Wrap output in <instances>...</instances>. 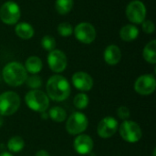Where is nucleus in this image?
Instances as JSON below:
<instances>
[{"mask_svg": "<svg viewBox=\"0 0 156 156\" xmlns=\"http://www.w3.org/2000/svg\"><path fill=\"white\" fill-rule=\"evenodd\" d=\"M119 131L122 138L130 144L138 143L143 136V132L140 125L137 122L129 120L123 121L119 127Z\"/></svg>", "mask_w": 156, "mask_h": 156, "instance_id": "423d86ee", "label": "nucleus"}, {"mask_svg": "<svg viewBox=\"0 0 156 156\" xmlns=\"http://www.w3.org/2000/svg\"><path fill=\"white\" fill-rule=\"evenodd\" d=\"M142 27H143V30L147 34H152L155 30L154 23L152 20H144L142 23Z\"/></svg>", "mask_w": 156, "mask_h": 156, "instance_id": "cd10ccee", "label": "nucleus"}, {"mask_svg": "<svg viewBox=\"0 0 156 156\" xmlns=\"http://www.w3.org/2000/svg\"><path fill=\"white\" fill-rule=\"evenodd\" d=\"M26 83L31 90H38L42 86V80L37 74H32L29 77L27 76Z\"/></svg>", "mask_w": 156, "mask_h": 156, "instance_id": "b1692460", "label": "nucleus"}, {"mask_svg": "<svg viewBox=\"0 0 156 156\" xmlns=\"http://www.w3.org/2000/svg\"><path fill=\"white\" fill-rule=\"evenodd\" d=\"M4 81L11 87H18L26 82L27 72L20 62L12 61L7 63L2 71Z\"/></svg>", "mask_w": 156, "mask_h": 156, "instance_id": "f03ea898", "label": "nucleus"}, {"mask_svg": "<svg viewBox=\"0 0 156 156\" xmlns=\"http://www.w3.org/2000/svg\"><path fill=\"white\" fill-rule=\"evenodd\" d=\"M21 16L19 5L13 1L4 3L0 7V19L6 25H16Z\"/></svg>", "mask_w": 156, "mask_h": 156, "instance_id": "0eeeda50", "label": "nucleus"}, {"mask_svg": "<svg viewBox=\"0 0 156 156\" xmlns=\"http://www.w3.org/2000/svg\"><path fill=\"white\" fill-rule=\"evenodd\" d=\"M139 36V29L136 26L129 24L123 26L120 30V37L126 42H132L135 40Z\"/></svg>", "mask_w": 156, "mask_h": 156, "instance_id": "dca6fc26", "label": "nucleus"}, {"mask_svg": "<svg viewBox=\"0 0 156 156\" xmlns=\"http://www.w3.org/2000/svg\"><path fill=\"white\" fill-rule=\"evenodd\" d=\"M71 80L73 86L82 92L90 91L93 87V79L90 74L84 71H78L74 73Z\"/></svg>", "mask_w": 156, "mask_h": 156, "instance_id": "ddd939ff", "label": "nucleus"}, {"mask_svg": "<svg viewBox=\"0 0 156 156\" xmlns=\"http://www.w3.org/2000/svg\"><path fill=\"white\" fill-rule=\"evenodd\" d=\"M89 102H90L89 96L84 92H80L77 94L73 99V104L79 110L86 109L89 105Z\"/></svg>", "mask_w": 156, "mask_h": 156, "instance_id": "5701e85b", "label": "nucleus"}, {"mask_svg": "<svg viewBox=\"0 0 156 156\" xmlns=\"http://www.w3.org/2000/svg\"><path fill=\"white\" fill-rule=\"evenodd\" d=\"M103 58L108 65H117L122 58V51L120 48L116 45H109L103 52Z\"/></svg>", "mask_w": 156, "mask_h": 156, "instance_id": "2eb2a0df", "label": "nucleus"}, {"mask_svg": "<svg viewBox=\"0 0 156 156\" xmlns=\"http://www.w3.org/2000/svg\"><path fill=\"white\" fill-rule=\"evenodd\" d=\"M89 125V120L87 116L80 112H73L66 122V131L71 135H79L83 133Z\"/></svg>", "mask_w": 156, "mask_h": 156, "instance_id": "39448f33", "label": "nucleus"}, {"mask_svg": "<svg viewBox=\"0 0 156 156\" xmlns=\"http://www.w3.org/2000/svg\"><path fill=\"white\" fill-rule=\"evenodd\" d=\"M156 88L155 77L153 74H144L140 76L135 83L134 90L140 95H150L154 92Z\"/></svg>", "mask_w": 156, "mask_h": 156, "instance_id": "9b49d317", "label": "nucleus"}, {"mask_svg": "<svg viewBox=\"0 0 156 156\" xmlns=\"http://www.w3.org/2000/svg\"><path fill=\"white\" fill-rule=\"evenodd\" d=\"M35 156H49V154L46 150H39L36 153Z\"/></svg>", "mask_w": 156, "mask_h": 156, "instance_id": "c85d7f7f", "label": "nucleus"}, {"mask_svg": "<svg viewBox=\"0 0 156 156\" xmlns=\"http://www.w3.org/2000/svg\"><path fill=\"white\" fill-rule=\"evenodd\" d=\"M0 156H13L10 153H8V152H3V153H1L0 154Z\"/></svg>", "mask_w": 156, "mask_h": 156, "instance_id": "c756f323", "label": "nucleus"}, {"mask_svg": "<svg viewBox=\"0 0 156 156\" xmlns=\"http://www.w3.org/2000/svg\"><path fill=\"white\" fill-rule=\"evenodd\" d=\"M75 37L83 44H90L96 39L97 32L95 27L88 22H81L73 28Z\"/></svg>", "mask_w": 156, "mask_h": 156, "instance_id": "1a4fd4ad", "label": "nucleus"}, {"mask_svg": "<svg viewBox=\"0 0 156 156\" xmlns=\"http://www.w3.org/2000/svg\"><path fill=\"white\" fill-rule=\"evenodd\" d=\"M25 101L27 107L37 112H44L49 106V98L39 90H31L25 96Z\"/></svg>", "mask_w": 156, "mask_h": 156, "instance_id": "7ed1b4c3", "label": "nucleus"}, {"mask_svg": "<svg viewBox=\"0 0 156 156\" xmlns=\"http://www.w3.org/2000/svg\"><path fill=\"white\" fill-rule=\"evenodd\" d=\"M25 147V141L20 136H13L7 142V149L11 153H19Z\"/></svg>", "mask_w": 156, "mask_h": 156, "instance_id": "aec40b11", "label": "nucleus"}, {"mask_svg": "<svg viewBox=\"0 0 156 156\" xmlns=\"http://www.w3.org/2000/svg\"><path fill=\"white\" fill-rule=\"evenodd\" d=\"M117 115L121 120L126 121L130 118L131 112H130V110L126 106H121L117 109Z\"/></svg>", "mask_w": 156, "mask_h": 156, "instance_id": "bb28decb", "label": "nucleus"}, {"mask_svg": "<svg viewBox=\"0 0 156 156\" xmlns=\"http://www.w3.org/2000/svg\"><path fill=\"white\" fill-rule=\"evenodd\" d=\"M119 129L118 121L111 116H107L101 120L97 126V133L103 139L112 137Z\"/></svg>", "mask_w": 156, "mask_h": 156, "instance_id": "f8f14e48", "label": "nucleus"}, {"mask_svg": "<svg viewBox=\"0 0 156 156\" xmlns=\"http://www.w3.org/2000/svg\"><path fill=\"white\" fill-rule=\"evenodd\" d=\"M74 5V0H56L55 8L59 15L69 14Z\"/></svg>", "mask_w": 156, "mask_h": 156, "instance_id": "4be33fe9", "label": "nucleus"}, {"mask_svg": "<svg viewBox=\"0 0 156 156\" xmlns=\"http://www.w3.org/2000/svg\"><path fill=\"white\" fill-rule=\"evenodd\" d=\"M4 124V120H3V117L0 115V128L2 127V125Z\"/></svg>", "mask_w": 156, "mask_h": 156, "instance_id": "2f4dec72", "label": "nucleus"}, {"mask_svg": "<svg viewBox=\"0 0 156 156\" xmlns=\"http://www.w3.org/2000/svg\"><path fill=\"white\" fill-rule=\"evenodd\" d=\"M126 16L133 24H142L146 17V7L140 0H133L126 6Z\"/></svg>", "mask_w": 156, "mask_h": 156, "instance_id": "6e6552de", "label": "nucleus"}, {"mask_svg": "<svg viewBox=\"0 0 156 156\" xmlns=\"http://www.w3.org/2000/svg\"><path fill=\"white\" fill-rule=\"evenodd\" d=\"M20 97L15 91H5L0 94V115L15 114L20 107Z\"/></svg>", "mask_w": 156, "mask_h": 156, "instance_id": "20e7f679", "label": "nucleus"}, {"mask_svg": "<svg viewBox=\"0 0 156 156\" xmlns=\"http://www.w3.org/2000/svg\"><path fill=\"white\" fill-rule=\"evenodd\" d=\"M93 140L90 136L87 134H79L74 139L73 147L74 150L81 155L89 154L93 149Z\"/></svg>", "mask_w": 156, "mask_h": 156, "instance_id": "4468645a", "label": "nucleus"}, {"mask_svg": "<svg viewBox=\"0 0 156 156\" xmlns=\"http://www.w3.org/2000/svg\"><path fill=\"white\" fill-rule=\"evenodd\" d=\"M48 64L49 69L56 73L63 72L68 65V58L65 53L59 49H54L48 55Z\"/></svg>", "mask_w": 156, "mask_h": 156, "instance_id": "9d476101", "label": "nucleus"}, {"mask_svg": "<svg viewBox=\"0 0 156 156\" xmlns=\"http://www.w3.org/2000/svg\"><path fill=\"white\" fill-rule=\"evenodd\" d=\"M58 33L63 37H69L73 34V27L68 22L60 23L58 26Z\"/></svg>", "mask_w": 156, "mask_h": 156, "instance_id": "a878e982", "label": "nucleus"}, {"mask_svg": "<svg viewBox=\"0 0 156 156\" xmlns=\"http://www.w3.org/2000/svg\"><path fill=\"white\" fill-rule=\"evenodd\" d=\"M48 117L56 122H62L65 120H67V112L66 111L59 107V106H54L52 107L48 112Z\"/></svg>", "mask_w": 156, "mask_h": 156, "instance_id": "412c9836", "label": "nucleus"}, {"mask_svg": "<svg viewBox=\"0 0 156 156\" xmlns=\"http://www.w3.org/2000/svg\"><path fill=\"white\" fill-rule=\"evenodd\" d=\"M144 58L150 64H155L156 63V40L153 39L149 43L146 44V46L144 48L143 51Z\"/></svg>", "mask_w": 156, "mask_h": 156, "instance_id": "6ab92c4d", "label": "nucleus"}, {"mask_svg": "<svg viewBox=\"0 0 156 156\" xmlns=\"http://www.w3.org/2000/svg\"><path fill=\"white\" fill-rule=\"evenodd\" d=\"M41 114H42V119H44V120H47V118L48 117V114L46 112H41Z\"/></svg>", "mask_w": 156, "mask_h": 156, "instance_id": "7c9ffc66", "label": "nucleus"}, {"mask_svg": "<svg viewBox=\"0 0 156 156\" xmlns=\"http://www.w3.org/2000/svg\"><path fill=\"white\" fill-rule=\"evenodd\" d=\"M25 69L27 72L31 74H37L41 71L43 68L42 60L37 56H31L27 58L25 62Z\"/></svg>", "mask_w": 156, "mask_h": 156, "instance_id": "a211bd4d", "label": "nucleus"}, {"mask_svg": "<svg viewBox=\"0 0 156 156\" xmlns=\"http://www.w3.org/2000/svg\"><path fill=\"white\" fill-rule=\"evenodd\" d=\"M41 46L46 51L50 52L56 48V39L50 35H46L41 39Z\"/></svg>", "mask_w": 156, "mask_h": 156, "instance_id": "393cba45", "label": "nucleus"}, {"mask_svg": "<svg viewBox=\"0 0 156 156\" xmlns=\"http://www.w3.org/2000/svg\"><path fill=\"white\" fill-rule=\"evenodd\" d=\"M15 33L18 37L22 39H29L34 36L35 31L30 24L27 22H20L16 23L15 27Z\"/></svg>", "mask_w": 156, "mask_h": 156, "instance_id": "f3484780", "label": "nucleus"}, {"mask_svg": "<svg viewBox=\"0 0 156 156\" xmlns=\"http://www.w3.org/2000/svg\"><path fill=\"white\" fill-rule=\"evenodd\" d=\"M48 97L57 102L63 101L70 95V85L68 80L58 74L51 76L46 85Z\"/></svg>", "mask_w": 156, "mask_h": 156, "instance_id": "f257e3e1", "label": "nucleus"}]
</instances>
